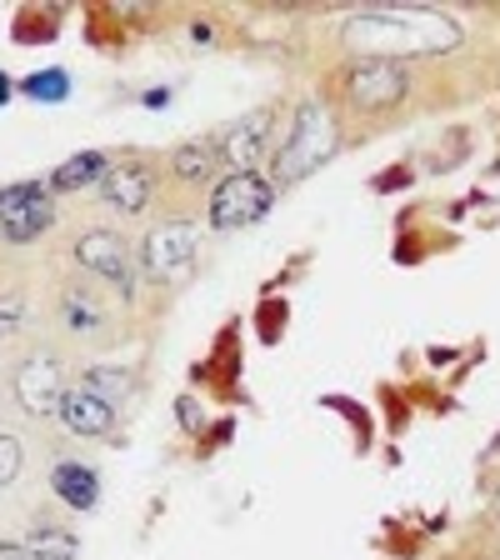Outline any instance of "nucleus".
Returning a JSON list of instances; mask_svg holds the SVG:
<instances>
[{
    "instance_id": "b1692460",
    "label": "nucleus",
    "mask_w": 500,
    "mask_h": 560,
    "mask_svg": "<svg viewBox=\"0 0 500 560\" xmlns=\"http://www.w3.org/2000/svg\"><path fill=\"white\" fill-rule=\"evenodd\" d=\"M11 101H15V81L0 70V105H11Z\"/></svg>"
},
{
    "instance_id": "39448f33",
    "label": "nucleus",
    "mask_w": 500,
    "mask_h": 560,
    "mask_svg": "<svg viewBox=\"0 0 500 560\" xmlns=\"http://www.w3.org/2000/svg\"><path fill=\"white\" fill-rule=\"evenodd\" d=\"M136 260H140V291L155 295H181L190 280L200 276L206 260V231L190 215H155L140 225L136 235Z\"/></svg>"
},
{
    "instance_id": "aec40b11",
    "label": "nucleus",
    "mask_w": 500,
    "mask_h": 560,
    "mask_svg": "<svg viewBox=\"0 0 500 560\" xmlns=\"http://www.w3.org/2000/svg\"><path fill=\"white\" fill-rule=\"evenodd\" d=\"M31 315H35L31 285H5V291H0V346L21 336V330L31 326Z\"/></svg>"
},
{
    "instance_id": "f8f14e48",
    "label": "nucleus",
    "mask_w": 500,
    "mask_h": 560,
    "mask_svg": "<svg viewBox=\"0 0 500 560\" xmlns=\"http://www.w3.org/2000/svg\"><path fill=\"white\" fill-rule=\"evenodd\" d=\"M161 171H165V186L171 190H200V196H210V186L225 175V161H221V140H216V130H206V136H190L181 140V145H171V151L161 155Z\"/></svg>"
},
{
    "instance_id": "ddd939ff",
    "label": "nucleus",
    "mask_w": 500,
    "mask_h": 560,
    "mask_svg": "<svg viewBox=\"0 0 500 560\" xmlns=\"http://www.w3.org/2000/svg\"><path fill=\"white\" fill-rule=\"evenodd\" d=\"M120 416H126V410L111 406L105 396H95L91 385H81V381L70 385L66 406H60V425H66L70 435H81V441H105V435H116Z\"/></svg>"
},
{
    "instance_id": "20e7f679",
    "label": "nucleus",
    "mask_w": 500,
    "mask_h": 560,
    "mask_svg": "<svg viewBox=\"0 0 500 560\" xmlns=\"http://www.w3.org/2000/svg\"><path fill=\"white\" fill-rule=\"evenodd\" d=\"M70 385H75L70 381V355L50 336H40V340H31V346H21V355L5 365L0 390H5L11 416L21 420V425H56Z\"/></svg>"
},
{
    "instance_id": "9b49d317",
    "label": "nucleus",
    "mask_w": 500,
    "mask_h": 560,
    "mask_svg": "<svg viewBox=\"0 0 500 560\" xmlns=\"http://www.w3.org/2000/svg\"><path fill=\"white\" fill-rule=\"evenodd\" d=\"M60 221V206L50 196L46 180H15L0 186V241L5 245H31Z\"/></svg>"
},
{
    "instance_id": "1a4fd4ad",
    "label": "nucleus",
    "mask_w": 500,
    "mask_h": 560,
    "mask_svg": "<svg viewBox=\"0 0 500 560\" xmlns=\"http://www.w3.org/2000/svg\"><path fill=\"white\" fill-rule=\"evenodd\" d=\"M276 196L280 190L270 180V171H231L200 200V221H206L210 235H241L276 210Z\"/></svg>"
},
{
    "instance_id": "2eb2a0df",
    "label": "nucleus",
    "mask_w": 500,
    "mask_h": 560,
    "mask_svg": "<svg viewBox=\"0 0 500 560\" xmlns=\"http://www.w3.org/2000/svg\"><path fill=\"white\" fill-rule=\"evenodd\" d=\"M21 546L31 560H75L81 556V536H75V525L56 511H35L21 530Z\"/></svg>"
},
{
    "instance_id": "423d86ee",
    "label": "nucleus",
    "mask_w": 500,
    "mask_h": 560,
    "mask_svg": "<svg viewBox=\"0 0 500 560\" xmlns=\"http://www.w3.org/2000/svg\"><path fill=\"white\" fill-rule=\"evenodd\" d=\"M416 95V70L406 60H375V56H350L330 70V95L326 101L346 116L361 120H396Z\"/></svg>"
},
{
    "instance_id": "a211bd4d",
    "label": "nucleus",
    "mask_w": 500,
    "mask_h": 560,
    "mask_svg": "<svg viewBox=\"0 0 500 560\" xmlns=\"http://www.w3.org/2000/svg\"><path fill=\"white\" fill-rule=\"evenodd\" d=\"M25 466H31V441H25L21 431V420H0V490H11L21 486Z\"/></svg>"
},
{
    "instance_id": "4be33fe9",
    "label": "nucleus",
    "mask_w": 500,
    "mask_h": 560,
    "mask_svg": "<svg viewBox=\"0 0 500 560\" xmlns=\"http://www.w3.org/2000/svg\"><path fill=\"white\" fill-rule=\"evenodd\" d=\"M455 560H500V540H476V546H466Z\"/></svg>"
},
{
    "instance_id": "4468645a",
    "label": "nucleus",
    "mask_w": 500,
    "mask_h": 560,
    "mask_svg": "<svg viewBox=\"0 0 500 560\" xmlns=\"http://www.w3.org/2000/svg\"><path fill=\"white\" fill-rule=\"evenodd\" d=\"M46 490H50V501L66 505V511H75V515H85V511H95V505H101V476H95V466L75 460V455L50 460Z\"/></svg>"
},
{
    "instance_id": "393cba45",
    "label": "nucleus",
    "mask_w": 500,
    "mask_h": 560,
    "mask_svg": "<svg viewBox=\"0 0 500 560\" xmlns=\"http://www.w3.org/2000/svg\"><path fill=\"white\" fill-rule=\"evenodd\" d=\"M490 515H496V540H500V480L490 486Z\"/></svg>"
},
{
    "instance_id": "dca6fc26",
    "label": "nucleus",
    "mask_w": 500,
    "mask_h": 560,
    "mask_svg": "<svg viewBox=\"0 0 500 560\" xmlns=\"http://www.w3.org/2000/svg\"><path fill=\"white\" fill-rule=\"evenodd\" d=\"M105 171H111V155L105 151H75L70 161H60L56 171L46 175V186H50V196H75V190L101 186Z\"/></svg>"
},
{
    "instance_id": "f257e3e1",
    "label": "nucleus",
    "mask_w": 500,
    "mask_h": 560,
    "mask_svg": "<svg viewBox=\"0 0 500 560\" xmlns=\"http://www.w3.org/2000/svg\"><path fill=\"white\" fill-rule=\"evenodd\" d=\"M466 40L461 21L435 5H391V11H356L336 25L340 60L375 56V60H406L410 56H445Z\"/></svg>"
},
{
    "instance_id": "0eeeda50",
    "label": "nucleus",
    "mask_w": 500,
    "mask_h": 560,
    "mask_svg": "<svg viewBox=\"0 0 500 560\" xmlns=\"http://www.w3.org/2000/svg\"><path fill=\"white\" fill-rule=\"evenodd\" d=\"M66 260L75 276L101 280L105 291H116L126 305L140 301V260H136V235H126L116 221H91L81 231H70Z\"/></svg>"
},
{
    "instance_id": "6ab92c4d",
    "label": "nucleus",
    "mask_w": 500,
    "mask_h": 560,
    "mask_svg": "<svg viewBox=\"0 0 500 560\" xmlns=\"http://www.w3.org/2000/svg\"><path fill=\"white\" fill-rule=\"evenodd\" d=\"M15 91H21L25 101H35V105H60V101H70V70H60V66L31 70V75L15 81Z\"/></svg>"
},
{
    "instance_id": "412c9836",
    "label": "nucleus",
    "mask_w": 500,
    "mask_h": 560,
    "mask_svg": "<svg viewBox=\"0 0 500 560\" xmlns=\"http://www.w3.org/2000/svg\"><path fill=\"white\" fill-rule=\"evenodd\" d=\"M50 35H56V15H31V11H21L15 15V40L21 46H46Z\"/></svg>"
},
{
    "instance_id": "9d476101",
    "label": "nucleus",
    "mask_w": 500,
    "mask_h": 560,
    "mask_svg": "<svg viewBox=\"0 0 500 560\" xmlns=\"http://www.w3.org/2000/svg\"><path fill=\"white\" fill-rule=\"evenodd\" d=\"M280 136H286L280 105H260V110H245V116H235L231 126H221L216 140H221L225 175L231 171H270V161H276V151H280Z\"/></svg>"
},
{
    "instance_id": "6e6552de",
    "label": "nucleus",
    "mask_w": 500,
    "mask_h": 560,
    "mask_svg": "<svg viewBox=\"0 0 500 560\" xmlns=\"http://www.w3.org/2000/svg\"><path fill=\"white\" fill-rule=\"evenodd\" d=\"M95 200L116 225H140L155 221V210L165 200V171L155 151H126L111 155V171L101 175L95 186Z\"/></svg>"
},
{
    "instance_id": "5701e85b",
    "label": "nucleus",
    "mask_w": 500,
    "mask_h": 560,
    "mask_svg": "<svg viewBox=\"0 0 500 560\" xmlns=\"http://www.w3.org/2000/svg\"><path fill=\"white\" fill-rule=\"evenodd\" d=\"M0 560H31L21 546V536H0Z\"/></svg>"
},
{
    "instance_id": "f03ea898",
    "label": "nucleus",
    "mask_w": 500,
    "mask_h": 560,
    "mask_svg": "<svg viewBox=\"0 0 500 560\" xmlns=\"http://www.w3.org/2000/svg\"><path fill=\"white\" fill-rule=\"evenodd\" d=\"M126 315L130 305L116 291H105L101 280L75 276V270H66L46 295V330L66 355L70 350H81V355L111 350L126 336Z\"/></svg>"
},
{
    "instance_id": "7ed1b4c3",
    "label": "nucleus",
    "mask_w": 500,
    "mask_h": 560,
    "mask_svg": "<svg viewBox=\"0 0 500 560\" xmlns=\"http://www.w3.org/2000/svg\"><path fill=\"white\" fill-rule=\"evenodd\" d=\"M346 120L340 110L326 101V95H301L286 116V136H280V151L270 161V180L276 190L301 186L305 175H315L321 165H330L340 151H346Z\"/></svg>"
},
{
    "instance_id": "f3484780",
    "label": "nucleus",
    "mask_w": 500,
    "mask_h": 560,
    "mask_svg": "<svg viewBox=\"0 0 500 560\" xmlns=\"http://www.w3.org/2000/svg\"><path fill=\"white\" fill-rule=\"evenodd\" d=\"M81 385H91L95 396H105L111 406L126 410V406H130V396L140 390V375L130 371V365H101V361H91V365L81 371Z\"/></svg>"
}]
</instances>
